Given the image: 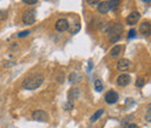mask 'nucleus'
I'll use <instances>...</instances> for the list:
<instances>
[{"label": "nucleus", "mask_w": 151, "mask_h": 128, "mask_svg": "<svg viewBox=\"0 0 151 128\" xmlns=\"http://www.w3.org/2000/svg\"><path fill=\"white\" fill-rule=\"evenodd\" d=\"M135 84H136V86H137V88H143V86H144V84H145V82H144V79H143V78H141V77H139V78H137V79H136V83H135Z\"/></svg>", "instance_id": "obj_19"}, {"label": "nucleus", "mask_w": 151, "mask_h": 128, "mask_svg": "<svg viewBox=\"0 0 151 128\" xmlns=\"http://www.w3.org/2000/svg\"><path fill=\"white\" fill-rule=\"evenodd\" d=\"M83 80V76L78 72H72L69 76V82L71 84H79Z\"/></svg>", "instance_id": "obj_12"}, {"label": "nucleus", "mask_w": 151, "mask_h": 128, "mask_svg": "<svg viewBox=\"0 0 151 128\" xmlns=\"http://www.w3.org/2000/svg\"><path fill=\"white\" fill-rule=\"evenodd\" d=\"M48 118H49V115H48V113L44 112V111L38 110V111H35V112L33 113V119L36 120V121L45 122V121H48Z\"/></svg>", "instance_id": "obj_6"}, {"label": "nucleus", "mask_w": 151, "mask_h": 128, "mask_svg": "<svg viewBox=\"0 0 151 128\" xmlns=\"http://www.w3.org/2000/svg\"><path fill=\"white\" fill-rule=\"evenodd\" d=\"M79 94H80V91H79V89H77V88H73V89H71V90L69 91V93H68V98H69V101H72V100H76V99H78Z\"/></svg>", "instance_id": "obj_13"}, {"label": "nucleus", "mask_w": 151, "mask_h": 128, "mask_svg": "<svg viewBox=\"0 0 151 128\" xmlns=\"http://www.w3.org/2000/svg\"><path fill=\"white\" fill-rule=\"evenodd\" d=\"M120 2H121V0H109L108 1V4H109V8L111 9H117V7L120 6Z\"/></svg>", "instance_id": "obj_15"}, {"label": "nucleus", "mask_w": 151, "mask_h": 128, "mask_svg": "<svg viewBox=\"0 0 151 128\" xmlns=\"http://www.w3.org/2000/svg\"><path fill=\"white\" fill-rule=\"evenodd\" d=\"M30 34V32L29 30H24V32H21V33H19L18 34V36L19 37H23V36H27V35H29Z\"/></svg>", "instance_id": "obj_23"}, {"label": "nucleus", "mask_w": 151, "mask_h": 128, "mask_svg": "<svg viewBox=\"0 0 151 128\" xmlns=\"http://www.w3.org/2000/svg\"><path fill=\"white\" fill-rule=\"evenodd\" d=\"M109 4L108 1H101L98 4V12L101 13V14H106L109 12Z\"/></svg>", "instance_id": "obj_11"}, {"label": "nucleus", "mask_w": 151, "mask_h": 128, "mask_svg": "<svg viewBox=\"0 0 151 128\" xmlns=\"http://www.w3.org/2000/svg\"><path fill=\"white\" fill-rule=\"evenodd\" d=\"M139 18H141V14L138 12H132L127 18V23L130 25V26H134V25H136L138 22Z\"/></svg>", "instance_id": "obj_9"}, {"label": "nucleus", "mask_w": 151, "mask_h": 128, "mask_svg": "<svg viewBox=\"0 0 151 128\" xmlns=\"http://www.w3.org/2000/svg\"><path fill=\"white\" fill-rule=\"evenodd\" d=\"M136 36V30L135 29H130L129 33H128V38H134Z\"/></svg>", "instance_id": "obj_21"}, {"label": "nucleus", "mask_w": 151, "mask_h": 128, "mask_svg": "<svg viewBox=\"0 0 151 128\" xmlns=\"http://www.w3.org/2000/svg\"><path fill=\"white\" fill-rule=\"evenodd\" d=\"M94 89L96 92H101L104 90V85H102V83H101L100 79H96L94 82Z\"/></svg>", "instance_id": "obj_17"}, {"label": "nucleus", "mask_w": 151, "mask_h": 128, "mask_svg": "<svg viewBox=\"0 0 151 128\" xmlns=\"http://www.w3.org/2000/svg\"><path fill=\"white\" fill-rule=\"evenodd\" d=\"M130 80H132V78H130V76L129 74H127V73H122V74H120L117 78H116V84L119 85V86H127V85H129L130 84Z\"/></svg>", "instance_id": "obj_4"}, {"label": "nucleus", "mask_w": 151, "mask_h": 128, "mask_svg": "<svg viewBox=\"0 0 151 128\" xmlns=\"http://www.w3.org/2000/svg\"><path fill=\"white\" fill-rule=\"evenodd\" d=\"M6 18H7V12L0 9V20H5Z\"/></svg>", "instance_id": "obj_20"}, {"label": "nucleus", "mask_w": 151, "mask_h": 128, "mask_svg": "<svg viewBox=\"0 0 151 128\" xmlns=\"http://www.w3.org/2000/svg\"><path fill=\"white\" fill-rule=\"evenodd\" d=\"M90 5H96V4H99L100 2V0H86Z\"/></svg>", "instance_id": "obj_25"}, {"label": "nucleus", "mask_w": 151, "mask_h": 128, "mask_svg": "<svg viewBox=\"0 0 151 128\" xmlns=\"http://www.w3.org/2000/svg\"><path fill=\"white\" fill-rule=\"evenodd\" d=\"M72 108H73V104H72L71 101H69V103L65 104V110L66 111H70V110H72Z\"/></svg>", "instance_id": "obj_22"}, {"label": "nucleus", "mask_w": 151, "mask_h": 128, "mask_svg": "<svg viewBox=\"0 0 151 128\" xmlns=\"http://www.w3.org/2000/svg\"><path fill=\"white\" fill-rule=\"evenodd\" d=\"M43 80H44L43 74H41V73H35V74L28 77L27 79H24L22 86H23L24 90H29V91L36 90V89H38V88L42 85Z\"/></svg>", "instance_id": "obj_1"}, {"label": "nucleus", "mask_w": 151, "mask_h": 128, "mask_svg": "<svg viewBox=\"0 0 151 128\" xmlns=\"http://www.w3.org/2000/svg\"><path fill=\"white\" fill-rule=\"evenodd\" d=\"M123 28L121 26V23H114L112 26H109V28L107 29V33H108V36H109V40L111 42H117L121 37V33H122Z\"/></svg>", "instance_id": "obj_2"}, {"label": "nucleus", "mask_w": 151, "mask_h": 128, "mask_svg": "<svg viewBox=\"0 0 151 128\" xmlns=\"http://www.w3.org/2000/svg\"><path fill=\"white\" fill-rule=\"evenodd\" d=\"M105 100H106L107 104L113 105V104H115V103L119 100V94H117L115 91H113V90H111V91H108L107 93H106V95H105Z\"/></svg>", "instance_id": "obj_7"}, {"label": "nucleus", "mask_w": 151, "mask_h": 128, "mask_svg": "<svg viewBox=\"0 0 151 128\" xmlns=\"http://www.w3.org/2000/svg\"><path fill=\"white\" fill-rule=\"evenodd\" d=\"M102 114H104V110H102V108H101V110H99V111H96L94 114L92 115V118H91V122H95V121H96V120H98Z\"/></svg>", "instance_id": "obj_16"}, {"label": "nucleus", "mask_w": 151, "mask_h": 128, "mask_svg": "<svg viewBox=\"0 0 151 128\" xmlns=\"http://www.w3.org/2000/svg\"><path fill=\"white\" fill-rule=\"evenodd\" d=\"M139 33L144 36H150L151 35V23L150 22H142L139 26Z\"/></svg>", "instance_id": "obj_8"}, {"label": "nucleus", "mask_w": 151, "mask_h": 128, "mask_svg": "<svg viewBox=\"0 0 151 128\" xmlns=\"http://www.w3.org/2000/svg\"><path fill=\"white\" fill-rule=\"evenodd\" d=\"M92 67H93V64H92V62L90 61V64H88V71H90V70L92 69Z\"/></svg>", "instance_id": "obj_27"}, {"label": "nucleus", "mask_w": 151, "mask_h": 128, "mask_svg": "<svg viewBox=\"0 0 151 128\" xmlns=\"http://www.w3.org/2000/svg\"><path fill=\"white\" fill-rule=\"evenodd\" d=\"M129 67H130V61L127 58H122L117 62V69L120 71H126L129 69Z\"/></svg>", "instance_id": "obj_10"}, {"label": "nucleus", "mask_w": 151, "mask_h": 128, "mask_svg": "<svg viewBox=\"0 0 151 128\" xmlns=\"http://www.w3.org/2000/svg\"><path fill=\"white\" fill-rule=\"evenodd\" d=\"M121 51H122V46H115V47H113V49L111 50V56L112 57H116V56H119L121 54Z\"/></svg>", "instance_id": "obj_14"}, {"label": "nucleus", "mask_w": 151, "mask_h": 128, "mask_svg": "<svg viewBox=\"0 0 151 128\" xmlns=\"http://www.w3.org/2000/svg\"><path fill=\"white\" fill-rule=\"evenodd\" d=\"M128 128H139L137 125H135V124H129L128 125Z\"/></svg>", "instance_id": "obj_26"}, {"label": "nucleus", "mask_w": 151, "mask_h": 128, "mask_svg": "<svg viewBox=\"0 0 151 128\" xmlns=\"http://www.w3.org/2000/svg\"><path fill=\"white\" fill-rule=\"evenodd\" d=\"M145 121L151 122V104H149V106H148V111H147V114H145Z\"/></svg>", "instance_id": "obj_18"}, {"label": "nucleus", "mask_w": 151, "mask_h": 128, "mask_svg": "<svg viewBox=\"0 0 151 128\" xmlns=\"http://www.w3.org/2000/svg\"><path fill=\"white\" fill-rule=\"evenodd\" d=\"M142 1H144V2H151V0H142Z\"/></svg>", "instance_id": "obj_28"}, {"label": "nucleus", "mask_w": 151, "mask_h": 128, "mask_svg": "<svg viewBox=\"0 0 151 128\" xmlns=\"http://www.w3.org/2000/svg\"><path fill=\"white\" fill-rule=\"evenodd\" d=\"M23 2H26L27 5H35L37 2V0H22Z\"/></svg>", "instance_id": "obj_24"}, {"label": "nucleus", "mask_w": 151, "mask_h": 128, "mask_svg": "<svg viewBox=\"0 0 151 128\" xmlns=\"http://www.w3.org/2000/svg\"><path fill=\"white\" fill-rule=\"evenodd\" d=\"M69 27H70V25H69V21L66 19H59V20H57L56 25H55L56 30L57 32H60V33L68 30Z\"/></svg>", "instance_id": "obj_5"}, {"label": "nucleus", "mask_w": 151, "mask_h": 128, "mask_svg": "<svg viewBox=\"0 0 151 128\" xmlns=\"http://www.w3.org/2000/svg\"><path fill=\"white\" fill-rule=\"evenodd\" d=\"M36 19V13L34 9H27L22 14V21L24 25H33Z\"/></svg>", "instance_id": "obj_3"}]
</instances>
